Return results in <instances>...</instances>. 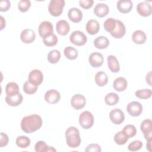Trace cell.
Masks as SVG:
<instances>
[{"label": "cell", "mask_w": 152, "mask_h": 152, "mask_svg": "<svg viewBox=\"0 0 152 152\" xmlns=\"http://www.w3.org/2000/svg\"><path fill=\"white\" fill-rule=\"evenodd\" d=\"M43 124L42 118L36 114L26 116L21 121V129L27 134H31L39 130Z\"/></svg>", "instance_id": "cell-1"}, {"label": "cell", "mask_w": 152, "mask_h": 152, "mask_svg": "<svg viewBox=\"0 0 152 152\" xmlns=\"http://www.w3.org/2000/svg\"><path fill=\"white\" fill-rule=\"evenodd\" d=\"M65 138L67 145L71 148H77L81 144L79 131L74 126H70L66 130Z\"/></svg>", "instance_id": "cell-2"}, {"label": "cell", "mask_w": 152, "mask_h": 152, "mask_svg": "<svg viewBox=\"0 0 152 152\" xmlns=\"http://www.w3.org/2000/svg\"><path fill=\"white\" fill-rule=\"evenodd\" d=\"M64 6V0H51L49 4L48 11L52 16L59 17L62 13Z\"/></svg>", "instance_id": "cell-3"}, {"label": "cell", "mask_w": 152, "mask_h": 152, "mask_svg": "<svg viewBox=\"0 0 152 152\" xmlns=\"http://www.w3.org/2000/svg\"><path fill=\"white\" fill-rule=\"evenodd\" d=\"M94 121V116L89 111H84L79 116V124L85 129H90L93 125Z\"/></svg>", "instance_id": "cell-4"}, {"label": "cell", "mask_w": 152, "mask_h": 152, "mask_svg": "<svg viewBox=\"0 0 152 152\" xmlns=\"http://www.w3.org/2000/svg\"><path fill=\"white\" fill-rule=\"evenodd\" d=\"M69 40L73 45L81 46L87 43V38L83 32L80 30H75L70 34Z\"/></svg>", "instance_id": "cell-5"}, {"label": "cell", "mask_w": 152, "mask_h": 152, "mask_svg": "<svg viewBox=\"0 0 152 152\" xmlns=\"http://www.w3.org/2000/svg\"><path fill=\"white\" fill-rule=\"evenodd\" d=\"M38 31L40 36L43 39L53 33V25L49 21H44L40 24Z\"/></svg>", "instance_id": "cell-6"}, {"label": "cell", "mask_w": 152, "mask_h": 152, "mask_svg": "<svg viewBox=\"0 0 152 152\" xmlns=\"http://www.w3.org/2000/svg\"><path fill=\"white\" fill-rule=\"evenodd\" d=\"M143 107L142 104L138 102L133 101L129 103L126 106L128 113L132 116L137 117L140 116L142 112Z\"/></svg>", "instance_id": "cell-7"}, {"label": "cell", "mask_w": 152, "mask_h": 152, "mask_svg": "<svg viewBox=\"0 0 152 152\" xmlns=\"http://www.w3.org/2000/svg\"><path fill=\"white\" fill-rule=\"evenodd\" d=\"M109 118L114 124L120 125L125 120V115L121 109L116 108L110 112Z\"/></svg>", "instance_id": "cell-8"}, {"label": "cell", "mask_w": 152, "mask_h": 152, "mask_svg": "<svg viewBox=\"0 0 152 152\" xmlns=\"http://www.w3.org/2000/svg\"><path fill=\"white\" fill-rule=\"evenodd\" d=\"M28 81L36 86L41 84L43 81V75L41 71L35 69L30 71L28 74Z\"/></svg>", "instance_id": "cell-9"}, {"label": "cell", "mask_w": 152, "mask_h": 152, "mask_svg": "<svg viewBox=\"0 0 152 152\" xmlns=\"http://www.w3.org/2000/svg\"><path fill=\"white\" fill-rule=\"evenodd\" d=\"M86 104V97L82 94H77L74 95L71 99V106L75 110L83 109Z\"/></svg>", "instance_id": "cell-10"}, {"label": "cell", "mask_w": 152, "mask_h": 152, "mask_svg": "<svg viewBox=\"0 0 152 152\" xmlns=\"http://www.w3.org/2000/svg\"><path fill=\"white\" fill-rule=\"evenodd\" d=\"M61 99V94L58 91L55 89L48 90L45 94V100L50 104H56Z\"/></svg>", "instance_id": "cell-11"}, {"label": "cell", "mask_w": 152, "mask_h": 152, "mask_svg": "<svg viewBox=\"0 0 152 152\" xmlns=\"http://www.w3.org/2000/svg\"><path fill=\"white\" fill-rule=\"evenodd\" d=\"M137 11L142 17H148L151 14L152 7L151 5L146 2H141L137 5Z\"/></svg>", "instance_id": "cell-12"}, {"label": "cell", "mask_w": 152, "mask_h": 152, "mask_svg": "<svg viewBox=\"0 0 152 152\" xmlns=\"http://www.w3.org/2000/svg\"><path fill=\"white\" fill-rule=\"evenodd\" d=\"M90 65L93 68H98L102 65L104 62V58L102 53L99 52H93L88 57Z\"/></svg>", "instance_id": "cell-13"}, {"label": "cell", "mask_w": 152, "mask_h": 152, "mask_svg": "<svg viewBox=\"0 0 152 152\" xmlns=\"http://www.w3.org/2000/svg\"><path fill=\"white\" fill-rule=\"evenodd\" d=\"M20 39L21 40L26 44L31 43L36 39V33L32 29H24L20 34Z\"/></svg>", "instance_id": "cell-14"}, {"label": "cell", "mask_w": 152, "mask_h": 152, "mask_svg": "<svg viewBox=\"0 0 152 152\" xmlns=\"http://www.w3.org/2000/svg\"><path fill=\"white\" fill-rule=\"evenodd\" d=\"M126 33V28L124 23L118 20H116V26L115 30L110 33V35L115 39H121L125 36Z\"/></svg>", "instance_id": "cell-15"}, {"label": "cell", "mask_w": 152, "mask_h": 152, "mask_svg": "<svg viewBox=\"0 0 152 152\" xmlns=\"http://www.w3.org/2000/svg\"><path fill=\"white\" fill-rule=\"evenodd\" d=\"M132 2L130 0H119L117 2L116 7L120 12L126 14L132 10Z\"/></svg>", "instance_id": "cell-16"}, {"label": "cell", "mask_w": 152, "mask_h": 152, "mask_svg": "<svg viewBox=\"0 0 152 152\" xmlns=\"http://www.w3.org/2000/svg\"><path fill=\"white\" fill-rule=\"evenodd\" d=\"M68 17L72 22L78 23L82 20L83 13L79 8H71L68 11Z\"/></svg>", "instance_id": "cell-17"}, {"label": "cell", "mask_w": 152, "mask_h": 152, "mask_svg": "<svg viewBox=\"0 0 152 152\" xmlns=\"http://www.w3.org/2000/svg\"><path fill=\"white\" fill-rule=\"evenodd\" d=\"M56 30L59 35L65 36L69 31L70 27L68 23L66 20H61L56 23Z\"/></svg>", "instance_id": "cell-18"}, {"label": "cell", "mask_w": 152, "mask_h": 152, "mask_svg": "<svg viewBox=\"0 0 152 152\" xmlns=\"http://www.w3.org/2000/svg\"><path fill=\"white\" fill-rule=\"evenodd\" d=\"M109 9L107 5L103 3L97 4L94 8V14L100 18H103L107 15L109 13Z\"/></svg>", "instance_id": "cell-19"}, {"label": "cell", "mask_w": 152, "mask_h": 152, "mask_svg": "<svg viewBox=\"0 0 152 152\" xmlns=\"http://www.w3.org/2000/svg\"><path fill=\"white\" fill-rule=\"evenodd\" d=\"M107 66L109 70L114 73H117L120 70V66L119 62L114 55H109L107 58Z\"/></svg>", "instance_id": "cell-20"}, {"label": "cell", "mask_w": 152, "mask_h": 152, "mask_svg": "<svg viewBox=\"0 0 152 152\" xmlns=\"http://www.w3.org/2000/svg\"><path fill=\"white\" fill-rule=\"evenodd\" d=\"M100 30V25L96 20H90L86 24V30L91 35L97 34Z\"/></svg>", "instance_id": "cell-21"}, {"label": "cell", "mask_w": 152, "mask_h": 152, "mask_svg": "<svg viewBox=\"0 0 152 152\" xmlns=\"http://www.w3.org/2000/svg\"><path fill=\"white\" fill-rule=\"evenodd\" d=\"M147 40L145 33L140 30L135 31L132 34V40L137 45L144 44Z\"/></svg>", "instance_id": "cell-22"}, {"label": "cell", "mask_w": 152, "mask_h": 152, "mask_svg": "<svg viewBox=\"0 0 152 152\" xmlns=\"http://www.w3.org/2000/svg\"><path fill=\"white\" fill-rule=\"evenodd\" d=\"M128 83L124 77L116 78L113 83V88L119 92L123 91L127 88Z\"/></svg>", "instance_id": "cell-23"}, {"label": "cell", "mask_w": 152, "mask_h": 152, "mask_svg": "<svg viewBox=\"0 0 152 152\" xmlns=\"http://www.w3.org/2000/svg\"><path fill=\"white\" fill-rule=\"evenodd\" d=\"M23 100V96L21 93H19L14 96H8L5 97V102L11 106H17L20 105Z\"/></svg>", "instance_id": "cell-24"}, {"label": "cell", "mask_w": 152, "mask_h": 152, "mask_svg": "<svg viewBox=\"0 0 152 152\" xmlns=\"http://www.w3.org/2000/svg\"><path fill=\"white\" fill-rule=\"evenodd\" d=\"M109 45V40L106 37L100 36L96 37L94 40V46L99 49H103L107 48Z\"/></svg>", "instance_id": "cell-25"}, {"label": "cell", "mask_w": 152, "mask_h": 152, "mask_svg": "<svg viewBox=\"0 0 152 152\" xmlns=\"http://www.w3.org/2000/svg\"><path fill=\"white\" fill-rule=\"evenodd\" d=\"M94 80L96 84L100 87H103L105 86L108 82V77L107 74L103 71L97 72L94 77Z\"/></svg>", "instance_id": "cell-26"}, {"label": "cell", "mask_w": 152, "mask_h": 152, "mask_svg": "<svg viewBox=\"0 0 152 152\" xmlns=\"http://www.w3.org/2000/svg\"><path fill=\"white\" fill-rule=\"evenodd\" d=\"M7 96H14L19 94V86L14 82H10L5 86Z\"/></svg>", "instance_id": "cell-27"}, {"label": "cell", "mask_w": 152, "mask_h": 152, "mask_svg": "<svg viewBox=\"0 0 152 152\" xmlns=\"http://www.w3.org/2000/svg\"><path fill=\"white\" fill-rule=\"evenodd\" d=\"M34 150L36 152L56 151V150L53 147L48 145L43 141H37L34 145Z\"/></svg>", "instance_id": "cell-28"}, {"label": "cell", "mask_w": 152, "mask_h": 152, "mask_svg": "<svg viewBox=\"0 0 152 152\" xmlns=\"http://www.w3.org/2000/svg\"><path fill=\"white\" fill-rule=\"evenodd\" d=\"M64 53L65 56L69 60L75 59L78 55L77 50L72 46L66 47L64 50Z\"/></svg>", "instance_id": "cell-29"}, {"label": "cell", "mask_w": 152, "mask_h": 152, "mask_svg": "<svg viewBox=\"0 0 152 152\" xmlns=\"http://www.w3.org/2000/svg\"><path fill=\"white\" fill-rule=\"evenodd\" d=\"M119 100V96L115 93H109L104 97V102L107 105L113 106L116 104Z\"/></svg>", "instance_id": "cell-30"}, {"label": "cell", "mask_w": 152, "mask_h": 152, "mask_svg": "<svg viewBox=\"0 0 152 152\" xmlns=\"http://www.w3.org/2000/svg\"><path fill=\"white\" fill-rule=\"evenodd\" d=\"M47 59L50 64H56L61 59V53L58 50H52L49 52Z\"/></svg>", "instance_id": "cell-31"}, {"label": "cell", "mask_w": 152, "mask_h": 152, "mask_svg": "<svg viewBox=\"0 0 152 152\" xmlns=\"http://www.w3.org/2000/svg\"><path fill=\"white\" fill-rule=\"evenodd\" d=\"M15 142L18 147L21 148H26L30 145L31 141L30 139L27 137L21 135L16 138Z\"/></svg>", "instance_id": "cell-32"}, {"label": "cell", "mask_w": 152, "mask_h": 152, "mask_svg": "<svg viewBox=\"0 0 152 152\" xmlns=\"http://www.w3.org/2000/svg\"><path fill=\"white\" fill-rule=\"evenodd\" d=\"M116 26V20L113 18H108L104 22V30L111 33L115 28Z\"/></svg>", "instance_id": "cell-33"}, {"label": "cell", "mask_w": 152, "mask_h": 152, "mask_svg": "<svg viewBox=\"0 0 152 152\" xmlns=\"http://www.w3.org/2000/svg\"><path fill=\"white\" fill-rule=\"evenodd\" d=\"M151 90L149 88L138 90L135 93V96L141 99H148L151 97Z\"/></svg>", "instance_id": "cell-34"}, {"label": "cell", "mask_w": 152, "mask_h": 152, "mask_svg": "<svg viewBox=\"0 0 152 152\" xmlns=\"http://www.w3.org/2000/svg\"><path fill=\"white\" fill-rule=\"evenodd\" d=\"M122 131L128 138V139L134 137L137 134V129L135 126L131 124H128L125 126Z\"/></svg>", "instance_id": "cell-35"}, {"label": "cell", "mask_w": 152, "mask_h": 152, "mask_svg": "<svg viewBox=\"0 0 152 152\" xmlns=\"http://www.w3.org/2000/svg\"><path fill=\"white\" fill-rule=\"evenodd\" d=\"M140 129L143 134L152 132V121L150 119L144 120L141 124Z\"/></svg>", "instance_id": "cell-36"}, {"label": "cell", "mask_w": 152, "mask_h": 152, "mask_svg": "<svg viewBox=\"0 0 152 152\" xmlns=\"http://www.w3.org/2000/svg\"><path fill=\"white\" fill-rule=\"evenodd\" d=\"M113 139H114V141L118 145H124L127 142L128 138L121 131L118 132L115 135Z\"/></svg>", "instance_id": "cell-37"}, {"label": "cell", "mask_w": 152, "mask_h": 152, "mask_svg": "<svg viewBox=\"0 0 152 152\" xmlns=\"http://www.w3.org/2000/svg\"><path fill=\"white\" fill-rule=\"evenodd\" d=\"M43 42L44 45H46V46L52 47V46H55L57 44L58 42V37L55 34L53 33L49 36L43 39Z\"/></svg>", "instance_id": "cell-38"}, {"label": "cell", "mask_w": 152, "mask_h": 152, "mask_svg": "<svg viewBox=\"0 0 152 152\" xmlns=\"http://www.w3.org/2000/svg\"><path fill=\"white\" fill-rule=\"evenodd\" d=\"M23 88L24 93L27 94H33L37 90V86L32 84L28 81L24 83Z\"/></svg>", "instance_id": "cell-39"}, {"label": "cell", "mask_w": 152, "mask_h": 152, "mask_svg": "<svg viewBox=\"0 0 152 152\" xmlns=\"http://www.w3.org/2000/svg\"><path fill=\"white\" fill-rule=\"evenodd\" d=\"M31 7V2L29 0H21L18 2V8L22 12H27Z\"/></svg>", "instance_id": "cell-40"}, {"label": "cell", "mask_w": 152, "mask_h": 152, "mask_svg": "<svg viewBox=\"0 0 152 152\" xmlns=\"http://www.w3.org/2000/svg\"><path fill=\"white\" fill-rule=\"evenodd\" d=\"M143 145L142 142L139 140H135L131 142L128 146V150L131 151H137L140 150Z\"/></svg>", "instance_id": "cell-41"}, {"label": "cell", "mask_w": 152, "mask_h": 152, "mask_svg": "<svg viewBox=\"0 0 152 152\" xmlns=\"http://www.w3.org/2000/svg\"><path fill=\"white\" fill-rule=\"evenodd\" d=\"M102 151L100 146L97 144H90L85 149V151L87 152H91V151H96V152H100Z\"/></svg>", "instance_id": "cell-42"}, {"label": "cell", "mask_w": 152, "mask_h": 152, "mask_svg": "<svg viewBox=\"0 0 152 152\" xmlns=\"http://www.w3.org/2000/svg\"><path fill=\"white\" fill-rule=\"evenodd\" d=\"M11 7V2L8 0H3L0 2V11L1 12L7 11Z\"/></svg>", "instance_id": "cell-43"}, {"label": "cell", "mask_w": 152, "mask_h": 152, "mask_svg": "<svg viewBox=\"0 0 152 152\" xmlns=\"http://www.w3.org/2000/svg\"><path fill=\"white\" fill-rule=\"evenodd\" d=\"M94 4L93 0H81L79 1L80 6L84 9H88L91 8Z\"/></svg>", "instance_id": "cell-44"}, {"label": "cell", "mask_w": 152, "mask_h": 152, "mask_svg": "<svg viewBox=\"0 0 152 152\" xmlns=\"http://www.w3.org/2000/svg\"><path fill=\"white\" fill-rule=\"evenodd\" d=\"M9 141V137L8 136L4 133L1 132V139H0V147H3L6 146Z\"/></svg>", "instance_id": "cell-45"}, {"label": "cell", "mask_w": 152, "mask_h": 152, "mask_svg": "<svg viewBox=\"0 0 152 152\" xmlns=\"http://www.w3.org/2000/svg\"><path fill=\"white\" fill-rule=\"evenodd\" d=\"M151 72L150 71L146 75V77H145V80H146V82L147 84H148L150 86L151 85Z\"/></svg>", "instance_id": "cell-46"}, {"label": "cell", "mask_w": 152, "mask_h": 152, "mask_svg": "<svg viewBox=\"0 0 152 152\" xmlns=\"http://www.w3.org/2000/svg\"><path fill=\"white\" fill-rule=\"evenodd\" d=\"M0 18H1V28H0V30H2L4 29V28L5 27L6 22H5V20L4 18L2 15H1Z\"/></svg>", "instance_id": "cell-47"}, {"label": "cell", "mask_w": 152, "mask_h": 152, "mask_svg": "<svg viewBox=\"0 0 152 152\" xmlns=\"http://www.w3.org/2000/svg\"><path fill=\"white\" fill-rule=\"evenodd\" d=\"M144 137L145 139L147 140V141H152V132L144 134Z\"/></svg>", "instance_id": "cell-48"}, {"label": "cell", "mask_w": 152, "mask_h": 152, "mask_svg": "<svg viewBox=\"0 0 152 152\" xmlns=\"http://www.w3.org/2000/svg\"><path fill=\"white\" fill-rule=\"evenodd\" d=\"M151 141H147V144H146V147L148 151H151Z\"/></svg>", "instance_id": "cell-49"}]
</instances>
